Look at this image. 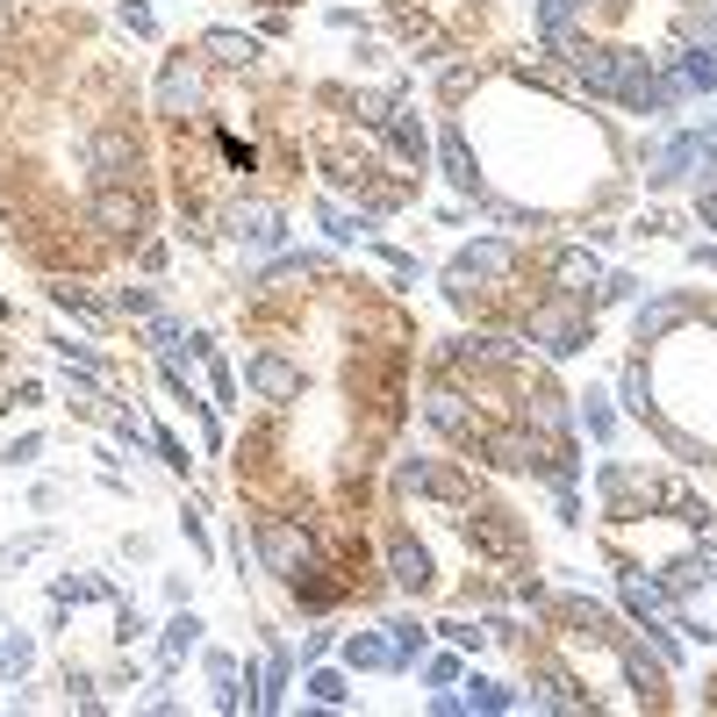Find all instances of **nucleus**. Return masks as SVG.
<instances>
[{"mask_svg":"<svg viewBox=\"0 0 717 717\" xmlns=\"http://www.w3.org/2000/svg\"><path fill=\"white\" fill-rule=\"evenodd\" d=\"M531 345H545L553 359L582 352L588 345V316L574 309V301H539V309H531Z\"/></svg>","mask_w":717,"mask_h":717,"instance_id":"nucleus-1","label":"nucleus"},{"mask_svg":"<svg viewBox=\"0 0 717 717\" xmlns=\"http://www.w3.org/2000/svg\"><path fill=\"white\" fill-rule=\"evenodd\" d=\"M258 553H266V567L280 574V582H295V574H309V567H316V545L301 539V531L287 524V516H266V524H258Z\"/></svg>","mask_w":717,"mask_h":717,"instance_id":"nucleus-2","label":"nucleus"},{"mask_svg":"<svg viewBox=\"0 0 717 717\" xmlns=\"http://www.w3.org/2000/svg\"><path fill=\"white\" fill-rule=\"evenodd\" d=\"M94 223H101L109 237L136 244V237L151 231V208H144V194H136V187H101V194H94Z\"/></svg>","mask_w":717,"mask_h":717,"instance_id":"nucleus-3","label":"nucleus"},{"mask_svg":"<svg viewBox=\"0 0 717 717\" xmlns=\"http://www.w3.org/2000/svg\"><path fill=\"white\" fill-rule=\"evenodd\" d=\"M467 539H474L488 560H524V531H516L510 510H495V502H474V510H467Z\"/></svg>","mask_w":717,"mask_h":717,"instance_id":"nucleus-4","label":"nucleus"},{"mask_svg":"<svg viewBox=\"0 0 717 717\" xmlns=\"http://www.w3.org/2000/svg\"><path fill=\"white\" fill-rule=\"evenodd\" d=\"M481 460H488V467H502V474H524V467L553 460V452H545L531 431H481Z\"/></svg>","mask_w":717,"mask_h":717,"instance_id":"nucleus-5","label":"nucleus"},{"mask_svg":"<svg viewBox=\"0 0 717 717\" xmlns=\"http://www.w3.org/2000/svg\"><path fill=\"white\" fill-rule=\"evenodd\" d=\"M94 173H101V187H130L136 180V136L130 130H101L94 136Z\"/></svg>","mask_w":717,"mask_h":717,"instance_id":"nucleus-6","label":"nucleus"},{"mask_svg":"<svg viewBox=\"0 0 717 717\" xmlns=\"http://www.w3.org/2000/svg\"><path fill=\"white\" fill-rule=\"evenodd\" d=\"M244 380H252L266 402H295L301 395V366H287L280 352H258V359H244Z\"/></svg>","mask_w":717,"mask_h":717,"instance_id":"nucleus-7","label":"nucleus"},{"mask_svg":"<svg viewBox=\"0 0 717 717\" xmlns=\"http://www.w3.org/2000/svg\"><path fill=\"white\" fill-rule=\"evenodd\" d=\"M423 417L438 423L445 438H460V445H481V423L467 417V395L460 388H431V402H423Z\"/></svg>","mask_w":717,"mask_h":717,"instance_id":"nucleus-8","label":"nucleus"},{"mask_svg":"<svg viewBox=\"0 0 717 717\" xmlns=\"http://www.w3.org/2000/svg\"><path fill=\"white\" fill-rule=\"evenodd\" d=\"M202 101V72L187 65V58H173L165 65V80H158V115H173V122H187V109Z\"/></svg>","mask_w":717,"mask_h":717,"instance_id":"nucleus-9","label":"nucleus"},{"mask_svg":"<svg viewBox=\"0 0 717 717\" xmlns=\"http://www.w3.org/2000/svg\"><path fill=\"white\" fill-rule=\"evenodd\" d=\"M380 130L395 136V151H402V158H417V165H423V151H431V136H423V115L409 109V101H388V115H380Z\"/></svg>","mask_w":717,"mask_h":717,"instance_id":"nucleus-10","label":"nucleus"},{"mask_svg":"<svg viewBox=\"0 0 717 717\" xmlns=\"http://www.w3.org/2000/svg\"><path fill=\"white\" fill-rule=\"evenodd\" d=\"M596 280H603V266L588 252H560L553 258V287H560V295H588Z\"/></svg>","mask_w":717,"mask_h":717,"instance_id":"nucleus-11","label":"nucleus"},{"mask_svg":"<svg viewBox=\"0 0 717 717\" xmlns=\"http://www.w3.org/2000/svg\"><path fill=\"white\" fill-rule=\"evenodd\" d=\"M231 231L252 237V244H273V237H280V208H266V202H237V208H231Z\"/></svg>","mask_w":717,"mask_h":717,"instance_id":"nucleus-12","label":"nucleus"},{"mask_svg":"<svg viewBox=\"0 0 717 717\" xmlns=\"http://www.w3.org/2000/svg\"><path fill=\"white\" fill-rule=\"evenodd\" d=\"M682 86H704V94L717 86V29H710V37H696L689 51H682Z\"/></svg>","mask_w":717,"mask_h":717,"instance_id":"nucleus-13","label":"nucleus"},{"mask_svg":"<svg viewBox=\"0 0 717 717\" xmlns=\"http://www.w3.org/2000/svg\"><path fill=\"white\" fill-rule=\"evenodd\" d=\"M388 567H395V582H402V588H431V560H423L417 539H395L388 545Z\"/></svg>","mask_w":717,"mask_h":717,"instance_id":"nucleus-14","label":"nucleus"},{"mask_svg":"<svg viewBox=\"0 0 717 717\" xmlns=\"http://www.w3.org/2000/svg\"><path fill=\"white\" fill-rule=\"evenodd\" d=\"M624 610L646 617V624H660L667 617V582H638V574H624Z\"/></svg>","mask_w":717,"mask_h":717,"instance_id":"nucleus-15","label":"nucleus"},{"mask_svg":"<svg viewBox=\"0 0 717 717\" xmlns=\"http://www.w3.org/2000/svg\"><path fill=\"white\" fill-rule=\"evenodd\" d=\"M510 266H516V258H510V244H495V237H488V244H474V252L460 258V273H467V280H502Z\"/></svg>","mask_w":717,"mask_h":717,"instance_id":"nucleus-16","label":"nucleus"},{"mask_svg":"<svg viewBox=\"0 0 717 717\" xmlns=\"http://www.w3.org/2000/svg\"><path fill=\"white\" fill-rule=\"evenodd\" d=\"M438 158H445V180H452L460 194H481V173H474V158H467V136H460V130L438 144Z\"/></svg>","mask_w":717,"mask_h":717,"instance_id":"nucleus-17","label":"nucleus"},{"mask_svg":"<svg viewBox=\"0 0 717 717\" xmlns=\"http://www.w3.org/2000/svg\"><path fill=\"white\" fill-rule=\"evenodd\" d=\"M696 158H704V136H682V144H667V151H660V165H653V187H675V180L689 173Z\"/></svg>","mask_w":717,"mask_h":717,"instance_id":"nucleus-18","label":"nucleus"},{"mask_svg":"<svg viewBox=\"0 0 717 717\" xmlns=\"http://www.w3.org/2000/svg\"><path fill=\"white\" fill-rule=\"evenodd\" d=\"M345 660H352V667H395V660H402V646H388L380 632H352V638H345Z\"/></svg>","mask_w":717,"mask_h":717,"instance_id":"nucleus-19","label":"nucleus"},{"mask_svg":"<svg viewBox=\"0 0 717 717\" xmlns=\"http://www.w3.org/2000/svg\"><path fill=\"white\" fill-rule=\"evenodd\" d=\"M675 324H689V309H682V301H653V309H638V345L667 338Z\"/></svg>","mask_w":717,"mask_h":717,"instance_id":"nucleus-20","label":"nucleus"},{"mask_svg":"<svg viewBox=\"0 0 717 717\" xmlns=\"http://www.w3.org/2000/svg\"><path fill=\"white\" fill-rule=\"evenodd\" d=\"M202 51L216 58V65H252V58H258V43H252V37H237V29H216V37H208Z\"/></svg>","mask_w":717,"mask_h":717,"instance_id":"nucleus-21","label":"nucleus"},{"mask_svg":"<svg viewBox=\"0 0 717 717\" xmlns=\"http://www.w3.org/2000/svg\"><path fill=\"white\" fill-rule=\"evenodd\" d=\"M29 660H37V646H29V632H8V638H0V675H22Z\"/></svg>","mask_w":717,"mask_h":717,"instance_id":"nucleus-22","label":"nucleus"},{"mask_svg":"<svg viewBox=\"0 0 717 717\" xmlns=\"http://www.w3.org/2000/svg\"><path fill=\"white\" fill-rule=\"evenodd\" d=\"M624 675L638 682V696H653V689H660V667H653V660H646V653H638V646H624Z\"/></svg>","mask_w":717,"mask_h":717,"instance_id":"nucleus-23","label":"nucleus"},{"mask_svg":"<svg viewBox=\"0 0 717 717\" xmlns=\"http://www.w3.org/2000/svg\"><path fill=\"white\" fill-rule=\"evenodd\" d=\"M51 295H58V309H72L80 324H101V301L94 295H80V287H51Z\"/></svg>","mask_w":717,"mask_h":717,"instance_id":"nucleus-24","label":"nucleus"},{"mask_svg":"<svg viewBox=\"0 0 717 717\" xmlns=\"http://www.w3.org/2000/svg\"><path fill=\"white\" fill-rule=\"evenodd\" d=\"M324 223H330V237H359V231H373L366 216H345V208H330V202H324Z\"/></svg>","mask_w":717,"mask_h":717,"instance_id":"nucleus-25","label":"nucleus"},{"mask_svg":"<svg viewBox=\"0 0 717 717\" xmlns=\"http://www.w3.org/2000/svg\"><path fill=\"white\" fill-rule=\"evenodd\" d=\"M574 8H582V0H539V22H545V29H567Z\"/></svg>","mask_w":717,"mask_h":717,"instance_id":"nucleus-26","label":"nucleus"},{"mask_svg":"<svg viewBox=\"0 0 717 717\" xmlns=\"http://www.w3.org/2000/svg\"><path fill=\"white\" fill-rule=\"evenodd\" d=\"M194 638H202V624H194V617H173V624H165V646H173V653H187Z\"/></svg>","mask_w":717,"mask_h":717,"instance_id":"nucleus-27","label":"nucleus"},{"mask_svg":"<svg viewBox=\"0 0 717 717\" xmlns=\"http://www.w3.org/2000/svg\"><path fill=\"white\" fill-rule=\"evenodd\" d=\"M474 710H510V689H495V682H474V696H467Z\"/></svg>","mask_w":717,"mask_h":717,"instance_id":"nucleus-28","label":"nucleus"},{"mask_svg":"<svg viewBox=\"0 0 717 717\" xmlns=\"http://www.w3.org/2000/svg\"><path fill=\"white\" fill-rule=\"evenodd\" d=\"M151 345H158V352H173V345H180V324H173V316H151Z\"/></svg>","mask_w":717,"mask_h":717,"instance_id":"nucleus-29","label":"nucleus"},{"mask_svg":"<svg viewBox=\"0 0 717 717\" xmlns=\"http://www.w3.org/2000/svg\"><path fill=\"white\" fill-rule=\"evenodd\" d=\"M115 309H130V316H151V295H144V287H122V295H115Z\"/></svg>","mask_w":717,"mask_h":717,"instance_id":"nucleus-30","label":"nucleus"},{"mask_svg":"<svg viewBox=\"0 0 717 717\" xmlns=\"http://www.w3.org/2000/svg\"><path fill=\"white\" fill-rule=\"evenodd\" d=\"M309 689L324 696V704H345V682H338V675H309Z\"/></svg>","mask_w":717,"mask_h":717,"instance_id":"nucleus-31","label":"nucleus"},{"mask_svg":"<svg viewBox=\"0 0 717 717\" xmlns=\"http://www.w3.org/2000/svg\"><path fill=\"white\" fill-rule=\"evenodd\" d=\"M582 417H588V431H596V438H610V409H603V395H588Z\"/></svg>","mask_w":717,"mask_h":717,"instance_id":"nucleus-32","label":"nucleus"},{"mask_svg":"<svg viewBox=\"0 0 717 717\" xmlns=\"http://www.w3.org/2000/svg\"><path fill=\"white\" fill-rule=\"evenodd\" d=\"M72 402H80V409H94V402H101V388H94V373H80V380H72Z\"/></svg>","mask_w":717,"mask_h":717,"instance_id":"nucleus-33","label":"nucleus"},{"mask_svg":"<svg viewBox=\"0 0 717 717\" xmlns=\"http://www.w3.org/2000/svg\"><path fill=\"white\" fill-rule=\"evenodd\" d=\"M158 452H165V467H180V474H187V445H180V438L158 431Z\"/></svg>","mask_w":717,"mask_h":717,"instance_id":"nucleus-34","label":"nucleus"},{"mask_svg":"<svg viewBox=\"0 0 717 717\" xmlns=\"http://www.w3.org/2000/svg\"><path fill=\"white\" fill-rule=\"evenodd\" d=\"M704 223H710V231H717V187L704 194Z\"/></svg>","mask_w":717,"mask_h":717,"instance_id":"nucleus-35","label":"nucleus"},{"mask_svg":"<svg viewBox=\"0 0 717 717\" xmlns=\"http://www.w3.org/2000/svg\"><path fill=\"white\" fill-rule=\"evenodd\" d=\"M704 158H717V130H704Z\"/></svg>","mask_w":717,"mask_h":717,"instance_id":"nucleus-36","label":"nucleus"},{"mask_svg":"<svg viewBox=\"0 0 717 717\" xmlns=\"http://www.w3.org/2000/svg\"><path fill=\"white\" fill-rule=\"evenodd\" d=\"M0 29H8V8H0Z\"/></svg>","mask_w":717,"mask_h":717,"instance_id":"nucleus-37","label":"nucleus"}]
</instances>
